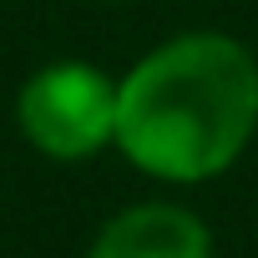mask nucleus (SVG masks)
<instances>
[{
    "label": "nucleus",
    "instance_id": "nucleus-3",
    "mask_svg": "<svg viewBox=\"0 0 258 258\" xmlns=\"http://www.w3.org/2000/svg\"><path fill=\"white\" fill-rule=\"evenodd\" d=\"M86 258H213V233L192 208L147 198L111 213L96 228Z\"/></svg>",
    "mask_w": 258,
    "mask_h": 258
},
{
    "label": "nucleus",
    "instance_id": "nucleus-2",
    "mask_svg": "<svg viewBox=\"0 0 258 258\" xmlns=\"http://www.w3.org/2000/svg\"><path fill=\"white\" fill-rule=\"evenodd\" d=\"M21 137L51 162H86L116 147V81L76 56L46 61L16 91Z\"/></svg>",
    "mask_w": 258,
    "mask_h": 258
},
{
    "label": "nucleus",
    "instance_id": "nucleus-1",
    "mask_svg": "<svg viewBox=\"0 0 258 258\" xmlns=\"http://www.w3.org/2000/svg\"><path fill=\"white\" fill-rule=\"evenodd\" d=\"M258 137V56L223 31H182L116 76V152L157 182H213Z\"/></svg>",
    "mask_w": 258,
    "mask_h": 258
}]
</instances>
